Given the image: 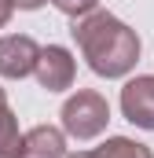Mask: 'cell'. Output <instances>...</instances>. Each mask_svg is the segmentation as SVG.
Segmentation results:
<instances>
[{
	"label": "cell",
	"mask_w": 154,
	"mask_h": 158,
	"mask_svg": "<svg viewBox=\"0 0 154 158\" xmlns=\"http://www.w3.org/2000/svg\"><path fill=\"white\" fill-rule=\"evenodd\" d=\"M70 33H74L81 55L88 59L92 74H99V77H125L140 63V37H136V30L125 26L110 11L95 7L92 15L77 19Z\"/></svg>",
	"instance_id": "6da1fadb"
},
{
	"label": "cell",
	"mask_w": 154,
	"mask_h": 158,
	"mask_svg": "<svg viewBox=\"0 0 154 158\" xmlns=\"http://www.w3.org/2000/svg\"><path fill=\"white\" fill-rule=\"evenodd\" d=\"M11 4H15L18 11H37L40 4H48V0H11Z\"/></svg>",
	"instance_id": "8fae6325"
},
{
	"label": "cell",
	"mask_w": 154,
	"mask_h": 158,
	"mask_svg": "<svg viewBox=\"0 0 154 158\" xmlns=\"http://www.w3.org/2000/svg\"><path fill=\"white\" fill-rule=\"evenodd\" d=\"M18 158H66V132L55 125H33L22 136Z\"/></svg>",
	"instance_id": "8992f818"
},
{
	"label": "cell",
	"mask_w": 154,
	"mask_h": 158,
	"mask_svg": "<svg viewBox=\"0 0 154 158\" xmlns=\"http://www.w3.org/2000/svg\"><path fill=\"white\" fill-rule=\"evenodd\" d=\"M63 15H70V19H84V15H92L95 7H99V0H51Z\"/></svg>",
	"instance_id": "9c48e42d"
},
{
	"label": "cell",
	"mask_w": 154,
	"mask_h": 158,
	"mask_svg": "<svg viewBox=\"0 0 154 158\" xmlns=\"http://www.w3.org/2000/svg\"><path fill=\"white\" fill-rule=\"evenodd\" d=\"M37 55H40V44L26 33L0 37V77H7V81L30 77L33 66H37Z\"/></svg>",
	"instance_id": "3957f363"
},
{
	"label": "cell",
	"mask_w": 154,
	"mask_h": 158,
	"mask_svg": "<svg viewBox=\"0 0 154 158\" xmlns=\"http://www.w3.org/2000/svg\"><path fill=\"white\" fill-rule=\"evenodd\" d=\"M121 114L136 129H151L154 132V77L151 74H140V77L125 81V88H121Z\"/></svg>",
	"instance_id": "5b68a950"
},
{
	"label": "cell",
	"mask_w": 154,
	"mask_h": 158,
	"mask_svg": "<svg viewBox=\"0 0 154 158\" xmlns=\"http://www.w3.org/2000/svg\"><path fill=\"white\" fill-rule=\"evenodd\" d=\"M103 158H154V151L140 140H128V136H110L103 147H99Z\"/></svg>",
	"instance_id": "ba28073f"
},
{
	"label": "cell",
	"mask_w": 154,
	"mask_h": 158,
	"mask_svg": "<svg viewBox=\"0 0 154 158\" xmlns=\"http://www.w3.org/2000/svg\"><path fill=\"white\" fill-rule=\"evenodd\" d=\"M33 74H37L40 88H48V92H66V88L74 85V77H77V63H74V55H70L63 44H48V48H40Z\"/></svg>",
	"instance_id": "277c9868"
},
{
	"label": "cell",
	"mask_w": 154,
	"mask_h": 158,
	"mask_svg": "<svg viewBox=\"0 0 154 158\" xmlns=\"http://www.w3.org/2000/svg\"><path fill=\"white\" fill-rule=\"evenodd\" d=\"M11 11H15V4H11V0H0V30L7 26V19H11Z\"/></svg>",
	"instance_id": "30bf717a"
},
{
	"label": "cell",
	"mask_w": 154,
	"mask_h": 158,
	"mask_svg": "<svg viewBox=\"0 0 154 158\" xmlns=\"http://www.w3.org/2000/svg\"><path fill=\"white\" fill-rule=\"evenodd\" d=\"M66 158H103L99 151H77V155H66Z\"/></svg>",
	"instance_id": "7c38bea8"
},
{
	"label": "cell",
	"mask_w": 154,
	"mask_h": 158,
	"mask_svg": "<svg viewBox=\"0 0 154 158\" xmlns=\"http://www.w3.org/2000/svg\"><path fill=\"white\" fill-rule=\"evenodd\" d=\"M59 121H63V132H66V136H74V140H95L99 132H107L110 103H107L95 88H81V92H74V96L63 103Z\"/></svg>",
	"instance_id": "7a4b0ae2"
},
{
	"label": "cell",
	"mask_w": 154,
	"mask_h": 158,
	"mask_svg": "<svg viewBox=\"0 0 154 158\" xmlns=\"http://www.w3.org/2000/svg\"><path fill=\"white\" fill-rule=\"evenodd\" d=\"M0 103H7V96H4V88H0Z\"/></svg>",
	"instance_id": "4fadbf2b"
},
{
	"label": "cell",
	"mask_w": 154,
	"mask_h": 158,
	"mask_svg": "<svg viewBox=\"0 0 154 158\" xmlns=\"http://www.w3.org/2000/svg\"><path fill=\"white\" fill-rule=\"evenodd\" d=\"M18 147H22L18 118L7 103H0V158H18Z\"/></svg>",
	"instance_id": "52a82bcc"
}]
</instances>
